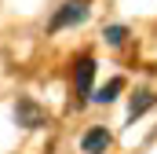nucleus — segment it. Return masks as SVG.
<instances>
[{
  "label": "nucleus",
  "instance_id": "obj_1",
  "mask_svg": "<svg viewBox=\"0 0 157 154\" xmlns=\"http://www.w3.org/2000/svg\"><path fill=\"white\" fill-rule=\"evenodd\" d=\"M88 18V0H66L55 15H51V22H48V30L55 33V30H66V26H77Z\"/></svg>",
  "mask_w": 157,
  "mask_h": 154
},
{
  "label": "nucleus",
  "instance_id": "obj_2",
  "mask_svg": "<svg viewBox=\"0 0 157 154\" xmlns=\"http://www.w3.org/2000/svg\"><path fill=\"white\" fill-rule=\"evenodd\" d=\"M15 117H18L22 128H44V125H48V110L40 107L37 99H29V95H22V99L15 103Z\"/></svg>",
  "mask_w": 157,
  "mask_h": 154
},
{
  "label": "nucleus",
  "instance_id": "obj_3",
  "mask_svg": "<svg viewBox=\"0 0 157 154\" xmlns=\"http://www.w3.org/2000/svg\"><path fill=\"white\" fill-rule=\"evenodd\" d=\"M91 81H95V59H80L73 70V92H77V107L91 95Z\"/></svg>",
  "mask_w": 157,
  "mask_h": 154
},
{
  "label": "nucleus",
  "instance_id": "obj_4",
  "mask_svg": "<svg viewBox=\"0 0 157 154\" xmlns=\"http://www.w3.org/2000/svg\"><path fill=\"white\" fill-rule=\"evenodd\" d=\"M106 147H110V132L106 128H88L84 140H80V151L84 154H102Z\"/></svg>",
  "mask_w": 157,
  "mask_h": 154
},
{
  "label": "nucleus",
  "instance_id": "obj_5",
  "mask_svg": "<svg viewBox=\"0 0 157 154\" xmlns=\"http://www.w3.org/2000/svg\"><path fill=\"white\" fill-rule=\"evenodd\" d=\"M154 103H157V95H154V92H150V88H139V92L132 95V107H128V114H132V117H139V114H146Z\"/></svg>",
  "mask_w": 157,
  "mask_h": 154
},
{
  "label": "nucleus",
  "instance_id": "obj_6",
  "mask_svg": "<svg viewBox=\"0 0 157 154\" xmlns=\"http://www.w3.org/2000/svg\"><path fill=\"white\" fill-rule=\"evenodd\" d=\"M117 92H124V81L113 77V81H106L102 88H95V92H91V99H95V103H113V99H117Z\"/></svg>",
  "mask_w": 157,
  "mask_h": 154
},
{
  "label": "nucleus",
  "instance_id": "obj_7",
  "mask_svg": "<svg viewBox=\"0 0 157 154\" xmlns=\"http://www.w3.org/2000/svg\"><path fill=\"white\" fill-rule=\"evenodd\" d=\"M102 37H106V44H110V48H121V44H124V37H128V30H124V26H106V33H102Z\"/></svg>",
  "mask_w": 157,
  "mask_h": 154
}]
</instances>
